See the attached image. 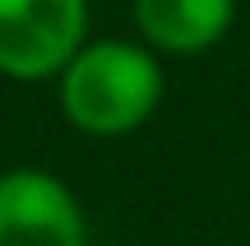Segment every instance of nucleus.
<instances>
[{
	"mask_svg": "<svg viewBox=\"0 0 250 246\" xmlns=\"http://www.w3.org/2000/svg\"><path fill=\"white\" fill-rule=\"evenodd\" d=\"M162 61L148 42L98 37L83 42L56 74L61 112L74 130L93 139H121L139 130L162 102Z\"/></svg>",
	"mask_w": 250,
	"mask_h": 246,
	"instance_id": "obj_1",
	"label": "nucleus"
},
{
	"mask_svg": "<svg viewBox=\"0 0 250 246\" xmlns=\"http://www.w3.org/2000/svg\"><path fill=\"white\" fill-rule=\"evenodd\" d=\"M88 42V0H0V74L42 84Z\"/></svg>",
	"mask_w": 250,
	"mask_h": 246,
	"instance_id": "obj_2",
	"label": "nucleus"
},
{
	"mask_svg": "<svg viewBox=\"0 0 250 246\" xmlns=\"http://www.w3.org/2000/svg\"><path fill=\"white\" fill-rule=\"evenodd\" d=\"M0 246H88L79 195L42 167L0 172Z\"/></svg>",
	"mask_w": 250,
	"mask_h": 246,
	"instance_id": "obj_3",
	"label": "nucleus"
},
{
	"mask_svg": "<svg viewBox=\"0 0 250 246\" xmlns=\"http://www.w3.org/2000/svg\"><path fill=\"white\" fill-rule=\"evenodd\" d=\"M236 0H134L139 42L158 56H199L227 37Z\"/></svg>",
	"mask_w": 250,
	"mask_h": 246,
	"instance_id": "obj_4",
	"label": "nucleus"
}]
</instances>
